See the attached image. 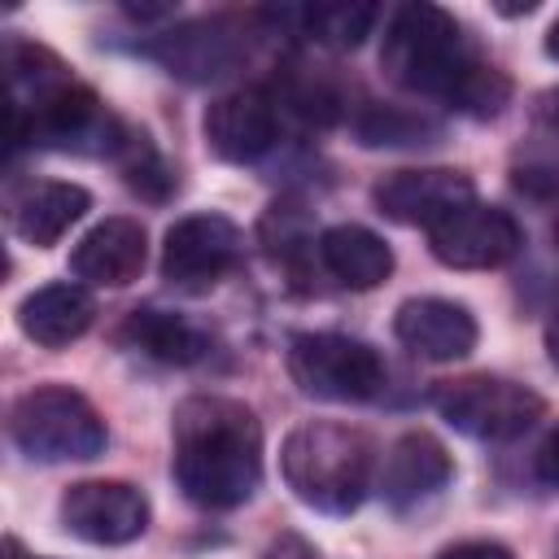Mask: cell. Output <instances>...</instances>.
Instances as JSON below:
<instances>
[{"mask_svg":"<svg viewBox=\"0 0 559 559\" xmlns=\"http://www.w3.org/2000/svg\"><path fill=\"white\" fill-rule=\"evenodd\" d=\"M380 66L397 87L437 96L472 118H493L511 96L507 74L476 57L463 26L441 4H424V0L402 4L389 17Z\"/></svg>","mask_w":559,"mask_h":559,"instance_id":"6da1fadb","label":"cell"},{"mask_svg":"<svg viewBox=\"0 0 559 559\" xmlns=\"http://www.w3.org/2000/svg\"><path fill=\"white\" fill-rule=\"evenodd\" d=\"M175 480L188 502L231 511L253 498L262 480V424L236 397H183L170 419Z\"/></svg>","mask_w":559,"mask_h":559,"instance_id":"7a4b0ae2","label":"cell"},{"mask_svg":"<svg viewBox=\"0 0 559 559\" xmlns=\"http://www.w3.org/2000/svg\"><path fill=\"white\" fill-rule=\"evenodd\" d=\"M280 472L306 507L323 515H349L371 485V441L349 424L314 419L284 437Z\"/></svg>","mask_w":559,"mask_h":559,"instance_id":"3957f363","label":"cell"},{"mask_svg":"<svg viewBox=\"0 0 559 559\" xmlns=\"http://www.w3.org/2000/svg\"><path fill=\"white\" fill-rule=\"evenodd\" d=\"M9 437L26 459H39V463L96 459L105 450V419L83 393L66 384H44L13 402Z\"/></svg>","mask_w":559,"mask_h":559,"instance_id":"277c9868","label":"cell"},{"mask_svg":"<svg viewBox=\"0 0 559 559\" xmlns=\"http://www.w3.org/2000/svg\"><path fill=\"white\" fill-rule=\"evenodd\" d=\"M288 376L306 397L367 402L384 384V362L367 341L341 332H301L288 341Z\"/></svg>","mask_w":559,"mask_h":559,"instance_id":"5b68a950","label":"cell"},{"mask_svg":"<svg viewBox=\"0 0 559 559\" xmlns=\"http://www.w3.org/2000/svg\"><path fill=\"white\" fill-rule=\"evenodd\" d=\"M432 406L450 428L476 441H511L524 428H533L546 411V402L515 380L502 376H463V380H441L432 393Z\"/></svg>","mask_w":559,"mask_h":559,"instance_id":"8992f818","label":"cell"},{"mask_svg":"<svg viewBox=\"0 0 559 559\" xmlns=\"http://www.w3.org/2000/svg\"><path fill=\"white\" fill-rule=\"evenodd\" d=\"M240 227L223 214H188L166 231L162 245V275L183 293L214 288L240 262Z\"/></svg>","mask_w":559,"mask_h":559,"instance_id":"52a82bcc","label":"cell"},{"mask_svg":"<svg viewBox=\"0 0 559 559\" xmlns=\"http://www.w3.org/2000/svg\"><path fill=\"white\" fill-rule=\"evenodd\" d=\"M428 245H432V258L454 271H489L515 258L520 223L502 205L467 201L463 210H454L428 231Z\"/></svg>","mask_w":559,"mask_h":559,"instance_id":"ba28073f","label":"cell"},{"mask_svg":"<svg viewBox=\"0 0 559 559\" xmlns=\"http://www.w3.org/2000/svg\"><path fill=\"white\" fill-rule=\"evenodd\" d=\"M61 524L92 546H127L148 528V498L127 480H79L61 498Z\"/></svg>","mask_w":559,"mask_h":559,"instance_id":"9c48e42d","label":"cell"},{"mask_svg":"<svg viewBox=\"0 0 559 559\" xmlns=\"http://www.w3.org/2000/svg\"><path fill=\"white\" fill-rule=\"evenodd\" d=\"M371 201L384 218L406 227H437L467 201H476V188L463 170L450 166H424V170H393L371 188Z\"/></svg>","mask_w":559,"mask_h":559,"instance_id":"30bf717a","label":"cell"},{"mask_svg":"<svg viewBox=\"0 0 559 559\" xmlns=\"http://www.w3.org/2000/svg\"><path fill=\"white\" fill-rule=\"evenodd\" d=\"M205 144L223 162H258L280 140V105L262 87H240L205 109Z\"/></svg>","mask_w":559,"mask_h":559,"instance_id":"8fae6325","label":"cell"},{"mask_svg":"<svg viewBox=\"0 0 559 559\" xmlns=\"http://www.w3.org/2000/svg\"><path fill=\"white\" fill-rule=\"evenodd\" d=\"M393 332L424 362L467 358L476 349V336H480L472 310L463 301H445V297H411V301H402L397 314H393Z\"/></svg>","mask_w":559,"mask_h":559,"instance_id":"7c38bea8","label":"cell"},{"mask_svg":"<svg viewBox=\"0 0 559 559\" xmlns=\"http://www.w3.org/2000/svg\"><path fill=\"white\" fill-rule=\"evenodd\" d=\"M148 52L179 79L205 83L218 79L227 70L240 66L245 57V35L231 17H205V22H188L170 35H162L157 44H148Z\"/></svg>","mask_w":559,"mask_h":559,"instance_id":"4fadbf2b","label":"cell"},{"mask_svg":"<svg viewBox=\"0 0 559 559\" xmlns=\"http://www.w3.org/2000/svg\"><path fill=\"white\" fill-rule=\"evenodd\" d=\"M450 476H454V463L432 432H402L384 454L380 493L393 511H411L432 493H441Z\"/></svg>","mask_w":559,"mask_h":559,"instance_id":"5bb4252c","label":"cell"},{"mask_svg":"<svg viewBox=\"0 0 559 559\" xmlns=\"http://www.w3.org/2000/svg\"><path fill=\"white\" fill-rule=\"evenodd\" d=\"M148 258V240L144 227L135 218H105L96 223L70 253V271L83 284H100V288H122L144 271Z\"/></svg>","mask_w":559,"mask_h":559,"instance_id":"9a60e30c","label":"cell"},{"mask_svg":"<svg viewBox=\"0 0 559 559\" xmlns=\"http://www.w3.org/2000/svg\"><path fill=\"white\" fill-rule=\"evenodd\" d=\"M87 205H92L87 188L66 183V179H35V183H26L22 192H13V201H9V223H13V231H17L26 245L48 249V245H57V240L87 214Z\"/></svg>","mask_w":559,"mask_h":559,"instance_id":"2e32d148","label":"cell"},{"mask_svg":"<svg viewBox=\"0 0 559 559\" xmlns=\"http://www.w3.org/2000/svg\"><path fill=\"white\" fill-rule=\"evenodd\" d=\"M92 319H96V301L79 284H44L31 297H22V306H17L22 332L48 349L79 341L92 328Z\"/></svg>","mask_w":559,"mask_h":559,"instance_id":"e0dca14e","label":"cell"},{"mask_svg":"<svg viewBox=\"0 0 559 559\" xmlns=\"http://www.w3.org/2000/svg\"><path fill=\"white\" fill-rule=\"evenodd\" d=\"M319 258L323 266L345 284V288H376L393 271V249L358 223H336L319 236Z\"/></svg>","mask_w":559,"mask_h":559,"instance_id":"ac0fdd59","label":"cell"},{"mask_svg":"<svg viewBox=\"0 0 559 559\" xmlns=\"http://www.w3.org/2000/svg\"><path fill=\"white\" fill-rule=\"evenodd\" d=\"M118 341L144 349L157 362H179V367L183 362H197L205 354V336L188 319H179L170 310H153V306L148 310H131L127 323H122V332H118Z\"/></svg>","mask_w":559,"mask_h":559,"instance_id":"d6986e66","label":"cell"},{"mask_svg":"<svg viewBox=\"0 0 559 559\" xmlns=\"http://www.w3.org/2000/svg\"><path fill=\"white\" fill-rule=\"evenodd\" d=\"M301 17H306V31L319 44H328V48H358L371 35L380 9L376 4H354V0H332V4L306 9Z\"/></svg>","mask_w":559,"mask_h":559,"instance_id":"ffe728a7","label":"cell"},{"mask_svg":"<svg viewBox=\"0 0 559 559\" xmlns=\"http://www.w3.org/2000/svg\"><path fill=\"white\" fill-rule=\"evenodd\" d=\"M114 162L122 166L127 183H131L135 192L153 197V201H162V197L170 192V183H175V175L166 170V162L157 157V148H153L144 135H135V131H127V135H122V144H118Z\"/></svg>","mask_w":559,"mask_h":559,"instance_id":"44dd1931","label":"cell"},{"mask_svg":"<svg viewBox=\"0 0 559 559\" xmlns=\"http://www.w3.org/2000/svg\"><path fill=\"white\" fill-rule=\"evenodd\" d=\"M428 135H437L432 122L415 118V114H402V109H389V105H371L362 118H358V140L367 148H397V144H428Z\"/></svg>","mask_w":559,"mask_h":559,"instance_id":"7402d4cb","label":"cell"},{"mask_svg":"<svg viewBox=\"0 0 559 559\" xmlns=\"http://www.w3.org/2000/svg\"><path fill=\"white\" fill-rule=\"evenodd\" d=\"M275 105L288 109V114H297L301 122H314V127H328V122L336 118V92L323 87L319 79H297V74H293V79L280 87Z\"/></svg>","mask_w":559,"mask_h":559,"instance_id":"603a6c76","label":"cell"},{"mask_svg":"<svg viewBox=\"0 0 559 559\" xmlns=\"http://www.w3.org/2000/svg\"><path fill=\"white\" fill-rule=\"evenodd\" d=\"M437 559H515L502 542H459V546H445Z\"/></svg>","mask_w":559,"mask_h":559,"instance_id":"cb8c5ba5","label":"cell"},{"mask_svg":"<svg viewBox=\"0 0 559 559\" xmlns=\"http://www.w3.org/2000/svg\"><path fill=\"white\" fill-rule=\"evenodd\" d=\"M537 480L550 485V489H559V428H550V437L537 450Z\"/></svg>","mask_w":559,"mask_h":559,"instance_id":"d4e9b609","label":"cell"},{"mask_svg":"<svg viewBox=\"0 0 559 559\" xmlns=\"http://www.w3.org/2000/svg\"><path fill=\"white\" fill-rule=\"evenodd\" d=\"M546 354H550V362L559 367V314L546 323Z\"/></svg>","mask_w":559,"mask_h":559,"instance_id":"484cf974","label":"cell"},{"mask_svg":"<svg viewBox=\"0 0 559 559\" xmlns=\"http://www.w3.org/2000/svg\"><path fill=\"white\" fill-rule=\"evenodd\" d=\"M542 114H546V118H550V122H559V87H555V92H546V96H542Z\"/></svg>","mask_w":559,"mask_h":559,"instance_id":"4316f807","label":"cell"},{"mask_svg":"<svg viewBox=\"0 0 559 559\" xmlns=\"http://www.w3.org/2000/svg\"><path fill=\"white\" fill-rule=\"evenodd\" d=\"M546 52L559 61V17H555V22H550V31H546Z\"/></svg>","mask_w":559,"mask_h":559,"instance_id":"83f0119b","label":"cell"},{"mask_svg":"<svg viewBox=\"0 0 559 559\" xmlns=\"http://www.w3.org/2000/svg\"><path fill=\"white\" fill-rule=\"evenodd\" d=\"M4 555H9V559H26V555L17 550V542H4Z\"/></svg>","mask_w":559,"mask_h":559,"instance_id":"f1b7e54d","label":"cell"}]
</instances>
